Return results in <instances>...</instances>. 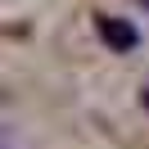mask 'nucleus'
<instances>
[{
	"instance_id": "nucleus-1",
	"label": "nucleus",
	"mask_w": 149,
	"mask_h": 149,
	"mask_svg": "<svg viewBox=\"0 0 149 149\" xmlns=\"http://www.w3.org/2000/svg\"><path fill=\"white\" fill-rule=\"evenodd\" d=\"M95 32H100V36L109 41V50H118V54H131V50L140 45V32L131 27V23H122V18H95Z\"/></svg>"
},
{
	"instance_id": "nucleus-2",
	"label": "nucleus",
	"mask_w": 149,
	"mask_h": 149,
	"mask_svg": "<svg viewBox=\"0 0 149 149\" xmlns=\"http://www.w3.org/2000/svg\"><path fill=\"white\" fill-rule=\"evenodd\" d=\"M140 104H145V109H149V86H145V91H140Z\"/></svg>"
},
{
	"instance_id": "nucleus-3",
	"label": "nucleus",
	"mask_w": 149,
	"mask_h": 149,
	"mask_svg": "<svg viewBox=\"0 0 149 149\" xmlns=\"http://www.w3.org/2000/svg\"><path fill=\"white\" fill-rule=\"evenodd\" d=\"M140 5H145V9H149V0H140Z\"/></svg>"
}]
</instances>
